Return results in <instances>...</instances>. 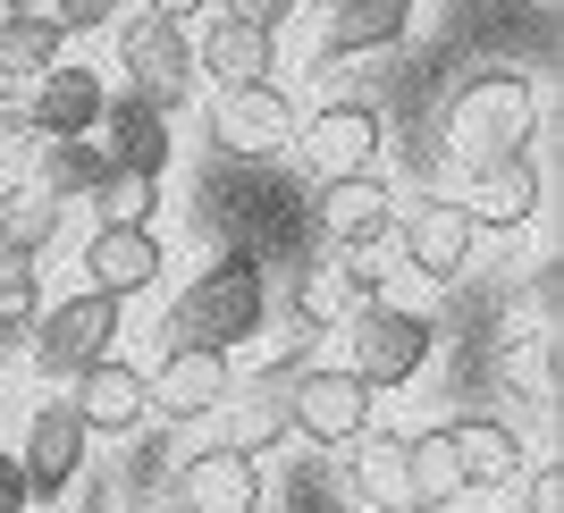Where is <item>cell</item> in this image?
Here are the masks:
<instances>
[{
  "label": "cell",
  "mask_w": 564,
  "mask_h": 513,
  "mask_svg": "<svg viewBox=\"0 0 564 513\" xmlns=\"http://www.w3.org/2000/svg\"><path fill=\"white\" fill-rule=\"evenodd\" d=\"M261 320H270V295H261L253 253H228V261H212V270L177 295L169 346H228L236 353L245 337H261Z\"/></svg>",
  "instance_id": "1"
},
{
  "label": "cell",
  "mask_w": 564,
  "mask_h": 513,
  "mask_svg": "<svg viewBox=\"0 0 564 513\" xmlns=\"http://www.w3.org/2000/svg\"><path fill=\"white\" fill-rule=\"evenodd\" d=\"M540 127V94H531V76L497 68V76H471L464 94L447 101V152L464 168L497 161V152H522Z\"/></svg>",
  "instance_id": "2"
},
{
  "label": "cell",
  "mask_w": 564,
  "mask_h": 513,
  "mask_svg": "<svg viewBox=\"0 0 564 513\" xmlns=\"http://www.w3.org/2000/svg\"><path fill=\"white\" fill-rule=\"evenodd\" d=\"M118 68H127V94H143L152 110H177L194 94V76H203L186 25L161 18V9H135V18L118 25Z\"/></svg>",
  "instance_id": "3"
},
{
  "label": "cell",
  "mask_w": 564,
  "mask_h": 513,
  "mask_svg": "<svg viewBox=\"0 0 564 513\" xmlns=\"http://www.w3.org/2000/svg\"><path fill=\"white\" fill-rule=\"evenodd\" d=\"M34 371L43 379H76L85 362H101L110 353V337H118V295H68V304H51V312H34Z\"/></svg>",
  "instance_id": "4"
},
{
  "label": "cell",
  "mask_w": 564,
  "mask_h": 513,
  "mask_svg": "<svg viewBox=\"0 0 564 513\" xmlns=\"http://www.w3.org/2000/svg\"><path fill=\"white\" fill-rule=\"evenodd\" d=\"M321 337V328H295V353L286 362H270V371L253 379H228V446H245V455H261V446H279L286 429H295V371H304V346Z\"/></svg>",
  "instance_id": "5"
},
{
  "label": "cell",
  "mask_w": 564,
  "mask_h": 513,
  "mask_svg": "<svg viewBox=\"0 0 564 513\" xmlns=\"http://www.w3.org/2000/svg\"><path fill=\"white\" fill-rule=\"evenodd\" d=\"M286 135H295V110H286V94L270 85V76H236V85H219L212 152H228V161H270V152H286Z\"/></svg>",
  "instance_id": "6"
},
{
  "label": "cell",
  "mask_w": 564,
  "mask_h": 513,
  "mask_svg": "<svg viewBox=\"0 0 564 513\" xmlns=\"http://www.w3.org/2000/svg\"><path fill=\"white\" fill-rule=\"evenodd\" d=\"M430 362V320L397 304H354V371L371 388H404Z\"/></svg>",
  "instance_id": "7"
},
{
  "label": "cell",
  "mask_w": 564,
  "mask_h": 513,
  "mask_svg": "<svg viewBox=\"0 0 564 513\" xmlns=\"http://www.w3.org/2000/svg\"><path fill=\"white\" fill-rule=\"evenodd\" d=\"M371 404L379 388L362 371H295V429L312 446H346L371 429Z\"/></svg>",
  "instance_id": "8"
},
{
  "label": "cell",
  "mask_w": 564,
  "mask_h": 513,
  "mask_svg": "<svg viewBox=\"0 0 564 513\" xmlns=\"http://www.w3.org/2000/svg\"><path fill=\"white\" fill-rule=\"evenodd\" d=\"M161 236H152V219H101L94 228V244H85V286L94 295H143V286L161 279Z\"/></svg>",
  "instance_id": "9"
},
{
  "label": "cell",
  "mask_w": 564,
  "mask_h": 513,
  "mask_svg": "<svg viewBox=\"0 0 564 513\" xmlns=\"http://www.w3.org/2000/svg\"><path fill=\"white\" fill-rule=\"evenodd\" d=\"M228 379H236L228 346H169L161 371L143 379V396H152V413H169V421H203V413H219Z\"/></svg>",
  "instance_id": "10"
},
{
  "label": "cell",
  "mask_w": 564,
  "mask_h": 513,
  "mask_svg": "<svg viewBox=\"0 0 564 513\" xmlns=\"http://www.w3.org/2000/svg\"><path fill=\"white\" fill-rule=\"evenodd\" d=\"M177 513H261V463L245 446H203L186 455V480H177Z\"/></svg>",
  "instance_id": "11"
},
{
  "label": "cell",
  "mask_w": 564,
  "mask_h": 513,
  "mask_svg": "<svg viewBox=\"0 0 564 513\" xmlns=\"http://www.w3.org/2000/svg\"><path fill=\"white\" fill-rule=\"evenodd\" d=\"M101 161L110 168H127V177H152L161 186V168H169V110H152L143 94H118V101H101Z\"/></svg>",
  "instance_id": "12"
},
{
  "label": "cell",
  "mask_w": 564,
  "mask_h": 513,
  "mask_svg": "<svg viewBox=\"0 0 564 513\" xmlns=\"http://www.w3.org/2000/svg\"><path fill=\"white\" fill-rule=\"evenodd\" d=\"M471 210L464 203H438V194H422V203L404 210V270H422V279H464L471 261Z\"/></svg>",
  "instance_id": "13"
},
{
  "label": "cell",
  "mask_w": 564,
  "mask_h": 513,
  "mask_svg": "<svg viewBox=\"0 0 564 513\" xmlns=\"http://www.w3.org/2000/svg\"><path fill=\"white\" fill-rule=\"evenodd\" d=\"M76 421H85V438H127V429H143V413H152V396H143V371H127V362H85L76 371Z\"/></svg>",
  "instance_id": "14"
},
{
  "label": "cell",
  "mask_w": 564,
  "mask_h": 513,
  "mask_svg": "<svg viewBox=\"0 0 564 513\" xmlns=\"http://www.w3.org/2000/svg\"><path fill=\"white\" fill-rule=\"evenodd\" d=\"M295 135H304V161L321 168V177H346V168L379 161V110L371 101H329V110L304 118Z\"/></svg>",
  "instance_id": "15"
},
{
  "label": "cell",
  "mask_w": 564,
  "mask_h": 513,
  "mask_svg": "<svg viewBox=\"0 0 564 513\" xmlns=\"http://www.w3.org/2000/svg\"><path fill=\"white\" fill-rule=\"evenodd\" d=\"M540 161H531V143L522 152H497V161H480L471 168V228H522L531 210H540Z\"/></svg>",
  "instance_id": "16"
},
{
  "label": "cell",
  "mask_w": 564,
  "mask_h": 513,
  "mask_svg": "<svg viewBox=\"0 0 564 513\" xmlns=\"http://www.w3.org/2000/svg\"><path fill=\"white\" fill-rule=\"evenodd\" d=\"M388 219H397V203H388V177H379V168L321 177V236H329V244H379Z\"/></svg>",
  "instance_id": "17"
},
{
  "label": "cell",
  "mask_w": 564,
  "mask_h": 513,
  "mask_svg": "<svg viewBox=\"0 0 564 513\" xmlns=\"http://www.w3.org/2000/svg\"><path fill=\"white\" fill-rule=\"evenodd\" d=\"M101 76L76 68V59H51L43 76H34V94H25V110H34V135H94L101 118Z\"/></svg>",
  "instance_id": "18"
},
{
  "label": "cell",
  "mask_w": 564,
  "mask_h": 513,
  "mask_svg": "<svg viewBox=\"0 0 564 513\" xmlns=\"http://www.w3.org/2000/svg\"><path fill=\"white\" fill-rule=\"evenodd\" d=\"M76 463H85V421H76V404H43L34 413V429H25V489L34 496H59L76 480Z\"/></svg>",
  "instance_id": "19"
},
{
  "label": "cell",
  "mask_w": 564,
  "mask_h": 513,
  "mask_svg": "<svg viewBox=\"0 0 564 513\" xmlns=\"http://www.w3.org/2000/svg\"><path fill=\"white\" fill-rule=\"evenodd\" d=\"M354 446V496L371 513H422L413 505V438H379V429H362Z\"/></svg>",
  "instance_id": "20"
},
{
  "label": "cell",
  "mask_w": 564,
  "mask_h": 513,
  "mask_svg": "<svg viewBox=\"0 0 564 513\" xmlns=\"http://www.w3.org/2000/svg\"><path fill=\"white\" fill-rule=\"evenodd\" d=\"M447 455L464 489H514L522 480V438L506 421H447Z\"/></svg>",
  "instance_id": "21"
},
{
  "label": "cell",
  "mask_w": 564,
  "mask_h": 513,
  "mask_svg": "<svg viewBox=\"0 0 564 513\" xmlns=\"http://www.w3.org/2000/svg\"><path fill=\"white\" fill-rule=\"evenodd\" d=\"M404 25H413V0H329L321 68H337V59H362V51H388Z\"/></svg>",
  "instance_id": "22"
},
{
  "label": "cell",
  "mask_w": 564,
  "mask_h": 513,
  "mask_svg": "<svg viewBox=\"0 0 564 513\" xmlns=\"http://www.w3.org/2000/svg\"><path fill=\"white\" fill-rule=\"evenodd\" d=\"M194 68H212L219 85H236V76H270V34L219 9V18L203 25V43H194Z\"/></svg>",
  "instance_id": "23"
},
{
  "label": "cell",
  "mask_w": 564,
  "mask_h": 513,
  "mask_svg": "<svg viewBox=\"0 0 564 513\" xmlns=\"http://www.w3.org/2000/svg\"><path fill=\"white\" fill-rule=\"evenodd\" d=\"M25 161H34V186L59 194V203H68V194H94L101 168H110L94 135H34V152H25Z\"/></svg>",
  "instance_id": "24"
},
{
  "label": "cell",
  "mask_w": 564,
  "mask_h": 513,
  "mask_svg": "<svg viewBox=\"0 0 564 513\" xmlns=\"http://www.w3.org/2000/svg\"><path fill=\"white\" fill-rule=\"evenodd\" d=\"M59 43H68V25L43 18V9H9L0 18V76L9 85H34V76L59 59Z\"/></svg>",
  "instance_id": "25"
},
{
  "label": "cell",
  "mask_w": 564,
  "mask_h": 513,
  "mask_svg": "<svg viewBox=\"0 0 564 513\" xmlns=\"http://www.w3.org/2000/svg\"><path fill=\"white\" fill-rule=\"evenodd\" d=\"M51 236H59V194H43L34 177L0 194V253H25V261H34Z\"/></svg>",
  "instance_id": "26"
},
{
  "label": "cell",
  "mask_w": 564,
  "mask_h": 513,
  "mask_svg": "<svg viewBox=\"0 0 564 513\" xmlns=\"http://www.w3.org/2000/svg\"><path fill=\"white\" fill-rule=\"evenodd\" d=\"M34 312H43V279H34V261H25V253H0V353L34 328Z\"/></svg>",
  "instance_id": "27"
},
{
  "label": "cell",
  "mask_w": 564,
  "mask_h": 513,
  "mask_svg": "<svg viewBox=\"0 0 564 513\" xmlns=\"http://www.w3.org/2000/svg\"><path fill=\"white\" fill-rule=\"evenodd\" d=\"M447 496H464V480H455V455H447V429H422L413 438V505H447Z\"/></svg>",
  "instance_id": "28"
},
{
  "label": "cell",
  "mask_w": 564,
  "mask_h": 513,
  "mask_svg": "<svg viewBox=\"0 0 564 513\" xmlns=\"http://www.w3.org/2000/svg\"><path fill=\"white\" fill-rule=\"evenodd\" d=\"M101 219H143L152 210V177H127V168H101V186L85 194Z\"/></svg>",
  "instance_id": "29"
},
{
  "label": "cell",
  "mask_w": 564,
  "mask_h": 513,
  "mask_svg": "<svg viewBox=\"0 0 564 513\" xmlns=\"http://www.w3.org/2000/svg\"><path fill=\"white\" fill-rule=\"evenodd\" d=\"M25 152H34V110L18 85H0V168H18Z\"/></svg>",
  "instance_id": "30"
},
{
  "label": "cell",
  "mask_w": 564,
  "mask_h": 513,
  "mask_svg": "<svg viewBox=\"0 0 564 513\" xmlns=\"http://www.w3.org/2000/svg\"><path fill=\"white\" fill-rule=\"evenodd\" d=\"M337 295L346 304H379V261H371V244H337Z\"/></svg>",
  "instance_id": "31"
},
{
  "label": "cell",
  "mask_w": 564,
  "mask_h": 513,
  "mask_svg": "<svg viewBox=\"0 0 564 513\" xmlns=\"http://www.w3.org/2000/svg\"><path fill=\"white\" fill-rule=\"evenodd\" d=\"M228 18H245V25H261V34H279L286 18H295V0H219Z\"/></svg>",
  "instance_id": "32"
},
{
  "label": "cell",
  "mask_w": 564,
  "mask_h": 513,
  "mask_svg": "<svg viewBox=\"0 0 564 513\" xmlns=\"http://www.w3.org/2000/svg\"><path fill=\"white\" fill-rule=\"evenodd\" d=\"M51 18L68 25V34H94V25H110V18H118V0H59Z\"/></svg>",
  "instance_id": "33"
},
{
  "label": "cell",
  "mask_w": 564,
  "mask_h": 513,
  "mask_svg": "<svg viewBox=\"0 0 564 513\" xmlns=\"http://www.w3.org/2000/svg\"><path fill=\"white\" fill-rule=\"evenodd\" d=\"M522 480H531V505H522V513H564V480H556V471H531V463H522Z\"/></svg>",
  "instance_id": "34"
},
{
  "label": "cell",
  "mask_w": 564,
  "mask_h": 513,
  "mask_svg": "<svg viewBox=\"0 0 564 513\" xmlns=\"http://www.w3.org/2000/svg\"><path fill=\"white\" fill-rule=\"evenodd\" d=\"M34 505V489H25V463H9V455H0V513H25Z\"/></svg>",
  "instance_id": "35"
},
{
  "label": "cell",
  "mask_w": 564,
  "mask_h": 513,
  "mask_svg": "<svg viewBox=\"0 0 564 513\" xmlns=\"http://www.w3.org/2000/svg\"><path fill=\"white\" fill-rule=\"evenodd\" d=\"M143 9H161V18H177V25H186V18H203L212 0H143Z\"/></svg>",
  "instance_id": "36"
},
{
  "label": "cell",
  "mask_w": 564,
  "mask_h": 513,
  "mask_svg": "<svg viewBox=\"0 0 564 513\" xmlns=\"http://www.w3.org/2000/svg\"><path fill=\"white\" fill-rule=\"evenodd\" d=\"M0 9H34V0H0Z\"/></svg>",
  "instance_id": "37"
}]
</instances>
